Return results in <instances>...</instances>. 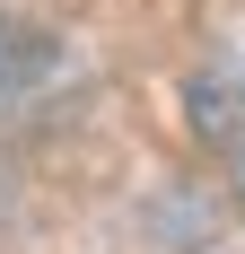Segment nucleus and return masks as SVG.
I'll return each instance as SVG.
<instances>
[{
	"instance_id": "nucleus-1",
	"label": "nucleus",
	"mask_w": 245,
	"mask_h": 254,
	"mask_svg": "<svg viewBox=\"0 0 245 254\" xmlns=\"http://www.w3.org/2000/svg\"><path fill=\"white\" fill-rule=\"evenodd\" d=\"M193 131L245 149V70H237V62H210V70L193 79Z\"/></svg>"
},
{
	"instance_id": "nucleus-2",
	"label": "nucleus",
	"mask_w": 245,
	"mask_h": 254,
	"mask_svg": "<svg viewBox=\"0 0 245 254\" xmlns=\"http://www.w3.org/2000/svg\"><path fill=\"white\" fill-rule=\"evenodd\" d=\"M237 193H245V149H237Z\"/></svg>"
}]
</instances>
